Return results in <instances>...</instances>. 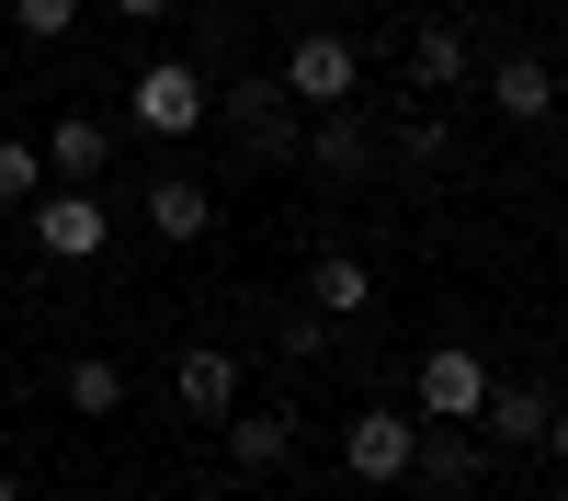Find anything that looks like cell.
I'll return each instance as SVG.
<instances>
[{"mask_svg": "<svg viewBox=\"0 0 568 501\" xmlns=\"http://www.w3.org/2000/svg\"><path fill=\"white\" fill-rule=\"evenodd\" d=\"M535 501H568V490H535Z\"/></svg>", "mask_w": 568, "mask_h": 501, "instance_id": "cell-25", "label": "cell"}, {"mask_svg": "<svg viewBox=\"0 0 568 501\" xmlns=\"http://www.w3.org/2000/svg\"><path fill=\"white\" fill-rule=\"evenodd\" d=\"M125 114H136V137H160V149H171V137H194V126H216L205 69H194V58H149V69L125 80Z\"/></svg>", "mask_w": 568, "mask_h": 501, "instance_id": "cell-2", "label": "cell"}, {"mask_svg": "<svg viewBox=\"0 0 568 501\" xmlns=\"http://www.w3.org/2000/svg\"><path fill=\"white\" fill-rule=\"evenodd\" d=\"M409 479L433 490V501H466L489 479V444H478V422H420V444H409Z\"/></svg>", "mask_w": 568, "mask_h": 501, "instance_id": "cell-5", "label": "cell"}, {"mask_svg": "<svg viewBox=\"0 0 568 501\" xmlns=\"http://www.w3.org/2000/svg\"><path fill=\"white\" fill-rule=\"evenodd\" d=\"M136 217H149V228H160V240L182 251V240H205V228H216V194H205V182H194V171H160V182H149V194H136Z\"/></svg>", "mask_w": 568, "mask_h": 501, "instance_id": "cell-14", "label": "cell"}, {"mask_svg": "<svg viewBox=\"0 0 568 501\" xmlns=\"http://www.w3.org/2000/svg\"><path fill=\"white\" fill-rule=\"evenodd\" d=\"M227 455H240V479H284L296 468V410L284 399H240L227 410Z\"/></svg>", "mask_w": 568, "mask_h": 501, "instance_id": "cell-11", "label": "cell"}, {"mask_svg": "<svg viewBox=\"0 0 568 501\" xmlns=\"http://www.w3.org/2000/svg\"><path fill=\"white\" fill-rule=\"evenodd\" d=\"M23 228H34V251H45V262H103L114 206L91 194V182H58V194H34V206H23Z\"/></svg>", "mask_w": 568, "mask_h": 501, "instance_id": "cell-4", "label": "cell"}, {"mask_svg": "<svg viewBox=\"0 0 568 501\" xmlns=\"http://www.w3.org/2000/svg\"><path fill=\"white\" fill-rule=\"evenodd\" d=\"M69 23H80V0H12V34L23 46H69Z\"/></svg>", "mask_w": 568, "mask_h": 501, "instance_id": "cell-20", "label": "cell"}, {"mask_svg": "<svg viewBox=\"0 0 568 501\" xmlns=\"http://www.w3.org/2000/svg\"><path fill=\"white\" fill-rule=\"evenodd\" d=\"M307 308L329 319V331H342V319H364V308H375V273H364V251H318V262H307Z\"/></svg>", "mask_w": 568, "mask_h": 501, "instance_id": "cell-16", "label": "cell"}, {"mask_svg": "<svg viewBox=\"0 0 568 501\" xmlns=\"http://www.w3.org/2000/svg\"><path fill=\"white\" fill-rule=\"evenodd\" d=\"M409 444H420V410H353L342 468H353V479H375V490H398V479H409Z\"/></svg>", "mask_w": 568, "mask_h": 501, "instance_id": "cell-7", "label": "cell"}, {"mask_svg": "<svg viewBox=\"0 0 568 501\" xmlns=\"http://www.w3.org/2000/svg\"><path fill=\"white\" fill-rule=\"evenodd\" d=\"M296 160H318L329 182H364V171H375V126H364L353 103H329V114H307V137H296Z\"/></svg>", "mask_w": 568, "mask_h": 501, "instance_id": "cell-13", "label": "cell"}, {"mask_svg": "<svg viewBox=\"0 0 568 501\" xmlns=\"http://www.w3.org/2000/svg\"><path fill=\"white\" fill-rule=\"evenodd\" d=\"M103 12H114V23H160L171 0H103Z\"/></svg>", "mask_w": 568, "mask_h": 501, "instance_id": "cell-22", "label": "cell"}, {"mask_svg": "<svg viewBox=\"0 0 568 501\" xmlns=\"http://www.w3.org/2000/svg\"><path fill=\"white\" fill-rule=\"evenodd\" d=\"M34 194H45V149L0 137V206H34Z\"/></svg>", "mask_w": 568, "mask_h": 501, "instance_id": "cell-19", "label": "cell"}, {"mask_svg": "<svg viewBox=\"0 0 568 501\" xmlns=\"http://www.w3.org/2000/svg\"><path fill=\"white\" fill-rule=\"evenodd\" d=\"M69 410H80V422H114V410H125V364L114 353H69Z\"/></svg>", "mask_w": 568, "mask_h": 501, "instance_id": "cell-17", "label": "cell"}, {"mask_svg": "<svg viewBox=\"0 0 568 501\" xmlns=\"http://www.w3.org/2000/svg\"><path fill=\"white\" fill-rule=\"evenodd\" d=\"M409 80H420V103H444V91H466V80H478V34H466V23H409Z\"/></svg>", "mask_w": 568, "mask_h": 501, "instance_id": "cell-12", "label": "cell"}, {"mask_svg": "<svg viewBox=\"0 0 568 501\" xmlns=\"http://www.w3.org/2000/svg\"><path fill=\"white\" fill-rule=\"evenodd\" d=\"M420 501H433V490H420Z\"/></svg>", "mask_w": 568, "mask_h": 501, "instance_id": "cell-26", "label": "cell"}, {"mask_svg": "<svg viewBox=\"0 0 568 501\" xmlns=\"http://www.w3.org/2000/svg\"><path fill=\"white\" fill-rule=\"evenodd\" d=\"M284 91H296L307 114H329V103H353V91H364V46H353L342 23H307L296 46H284Z\"/></svg>", "mask_w": 568, "mask_h": 501, "instance_id": "cell-3", "label": "cell"}, {"mask_svg": "<svg viewBox=\"0 0 568 501\" xmlns=\"http://www.w3.org/2000/svg\"><path fill=\"white\" fill-rule=\"evenodd\" d=\"M478 91H489V114H511V126H546V114H557V69L535 58V46L478 58Z\"/></svg>", "mask_w": 568, "mask_h": 501, "instance_id": "cell-8", "label": "cell"}, {"mask_svg": "<svg viewBox=\"0 0 568 501\" xmlns=\"http://www.w3.org/2000/svg\"><path fill=\"white\" fill-rule=\"evenodd\" d=\"M45 171H58V182H103L114 171V126L103 114H58V126H45Z\"/></svg>", "mask_w": 568, "mask_h": 501, "instance_id": "cell-15", "label": "cell"}, {"mask_svg": "<svg viewBox=\"0 0 568 501\" xmlns=\"http://www.w3.org/2000/svg\"><path fill=\"white\" fill-rule=\"evenodd\" d=\"M444 160H455V114H444V103L398 114V171H444Z\"/></svg>", "mask_w": 568, "mask_h": 501, "instance_id": "cell-18", "label": "cell"}, {"mask_svg": "<svg viewBox=\"0 0 568 501\" xmlns=\"http://www.w3.org/2000/svg\"><path fill=\"white\" fill-rule=\"evenodd\" d=\"M546 455H557V468H568V399H557V422H546Z\"/></svg>", "mask_w": 568, "mask_h": 501, "instance_id": "cell-23", "label": "cell"}, {"mask_svg": "<svg viewBox=\"0 0 568 501\" xmlns=\"http://www.w3.org/2000/svg\"><path fill=\"white\" fill-rule=\"evenodd\" d=\"M318 353H329V319L296 308V319H284V364H318Z\"/></svg>", "mask_w": 568, "mask_h": 501, "instance_id": "cell-21", "label": "cell"}, {"mask_svg": "<svg viewBox=\"0 0 568 501\" xmlns=\"http://www.w3.org/2000/svg\"><path fill=\"white\" fill-rule=\"evenodd\" d=\"M240 399H251V377H240V353H216V342H194V353L171 364V410H182V422H227V410H240Z\"/></svg>", "mask_w": 568, "mask_h": 501, "instance_id": "cell-10", "label": "cell"}, {"mask_svg": "<svg viewBox=\"0 0 568 501\" xmlns=\"http://www.w3.org/2000/svg\"><path fill=\"white\" fill-rule=\"evenodd\" d=\"M0 501H34V490H23V468H0Z\"/></svg>", "mask_w": 568, "mask_h": 501, "instance_id": "cell-24", "label": "cell"}, {"mask_svg": "<svg viewBox=\"0 0 568 501\" xmlns=\"http://www.w3.org/2000/svg\"><path fill=\"white\" fill-rule=\"evenodd\" d=\"M227 137H240V160H296V137H307V103L284 91V69H251V80H227Z\"/></svg>", "mask_w": 568, "mask_h": 501, "instance_id": "cell-1", "label": "cell"}, {"mask_svg": "<svg viewBox=\"0 0 568 501\" xmlns=\"http://www.w3.org/2000/svg\"><path fill=\"white\" fill-rule=\"evenodd\" d=\"M546 422H557V388H535V377H489V399H478V444H489V455L546 444Z\"/></svg>", "mask_w": 568, "mask_h": 501, "instance_id": "cell-6", "label": "cell"}, {"mask_svg": "<svg viewBox=\"0 0 568 501\" xmlns=\"http://www.w3.org/2000/svg\"><path fill=\"white\" fill-rule=\"evenodd\" d=\"M409 388H420V422H478V399H489V364L466 353V342H433Z\"/></svg>", "mask_w": 568, "mask_h": 501, "instance_id": "cell-9", "label": "cell"}]
</instances>
